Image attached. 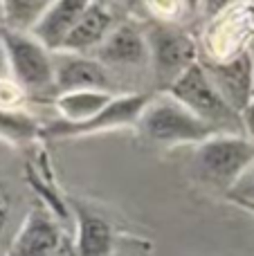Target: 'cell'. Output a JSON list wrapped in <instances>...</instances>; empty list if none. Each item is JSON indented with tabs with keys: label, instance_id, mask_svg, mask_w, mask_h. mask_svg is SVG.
I'll list each match as a JSON object with an SVG mask.
<instances>
[{
	"label": "cell",
	"instance_id": "1",
	"mask_svg": "<svg viewBox=\"0 0 254 256\" xmlns=\"http://www.w3.org/2000/svg\"><path fill=\"white\" fill-rule=\"evenodd\" d=\"M140 124L148 140L162 142V144H202L218 135L214 126L196 117L169 92L153 102L148 99L140 115Z\"/></svg>",
	"mask_w": 254,
	"mask_h": 256
},
{
	"label": "cell",
	"instance_id": "2",
	"mask_svg": "<svg viewBox=\"0 0 254 256\" xmlns=\"http://www.w3.org/2000/svg\"><path fill=\"white\" fill-rule=\"evenodd\" d=\"M166 92L176 102L182 104L184 108H189L196 117H200L202 122L214 126L218 132L241 128L238 115L223 102V97L214 88V84L210 81V76L202 70L200 63L189 68Z\"/></svg>",
	"mask_w": 254,
	"mask_h": 256
},
{
	"label": "cell",
	"instance_id": "3",
	"mask_svg": "<svg viewBox=\"0 0 254 256\" xmlns=\"http://www.w3.org/2000/svg\"><path fill=\"white\" fill-rule=\"evenodd\" d=\"M254 162V140L218 132L202 142L196 153V166L205 180L214 184H234L238 176Z\"/></svg>",
	"mask_w": 254,
	"mask_h": 256
},
{
	"label": "cell",
	"instance_id": "4",
	"mask_svg": "<svg viewBox=\"0 0 254 256\" xmlns=\"http://www.w3.org/2000/svg\"><path fill=\"white\" fill-rule=\"evenodd\" d=\"M148 50L153 56L156 79L160 88L169 90L192 66H196V45L184 32L156 25L148 32Z\"/></svg>",
	"mask_w": 254,
	"mask_h": 256
},
{
	"label": "cell",
	"instance_id": "5",
	"mask_svg": "<svg viewBox=\"0 0 254 256\" xmlns=\"http://www.w3.org/2000/svg\"><path fill=\"white\" fill-rule=\"evenodd\" d=\"M202 70L207 72L210 81L223 102L234 112H246L252 106V88H254V61L248 52L228 58L223 63L202 61Z\"/></svg>",
	"mask_w": 254,
	"mask_h": 256
},
{
	"label": "cell",
	"instance_id": "6",
	"mask_svg": "<svg viewBox=\"0 0 254 256\" xmlns=\"http://www.w3.org/2000/svg\"><path fill=\"white\" fill-rule=\"evenodd\" d=\"M146 104H148V97H144V94H128V97L112 99L99 115L90 117V120H84V122L56 120L45 128H40L38 135L58 140V137L88 135V132H99V130H108V128H115V126H124V124H130L133 120H140Z\"/></svg>",
	"mask_w": 254,
	"mask_h": 256
},
{
	"label": "cell",
	"instance_id": "7",
	"mask_svg": "<svg viewBox=\"0 0 254 256\" xmlns=\"http://www.w3.org/2000/svg\"><path fill=\"white\" fill-rule=\"evenodd\" d=\"M4 48H7L14 76L25 88L40 90L54 84L56 74H54L52 61H50L48 52L38 40L16 34V32H7L4 34Z\"/></svg>",
	"mask_w": 254,
	"mask_h": 256
},
{
	"label": "cell",
	"instance_id": "8",
	"mask_svg": "<svg viewBox=\"0 0 254 256\" xmlns=\"http://www.w3.org/2000/svg\"><path fill=\"white\" fill-rule=\"evenodd\" d=\"M61 232L54 220L43 209H34L18 230L7 256H52Z\"/></svg>",
	"mask_w": 254,
	"mask_h": 256
},
{
	"label": "cell",
	"instance_id": "9",
	"mask_svg": "<svg viewBox=\"0 0 254 256\" xmlns=\"http://www.w3.org/2000/svg\"><path fill=\"white\" fill-rule=\"evenodd\" d=\"M90 2L86 0H58V2H50L48 12L43 14L34 32L38 43L45 50H61L63 40L72 32L74 22L81 18V14L88 9Z\"/></svg>",
	"mask_w": 254,
	"mask_h": 256
},
{
	"label": "cell",
	"instance_id": "10",
	"mask_svg": "<svg viewBox=\"0 0 254 256\" xmlns=\"http://www.w3.org/2000/svg\"><path fill=\"white\" fill-rule=\"evenodd\" d=\"M56 88L61 94L70 92H108V76L104 66L90 58H70L58 68Z\"/></svg>",
	"mask_w": 254,
	"mask_h": 256
},
{
	"label": "cell",
	"instance_id": "11",
	"mask_svg": "<svg viewBox=\"0 0 254 256\" xmlns=\"http://www.w3.org/2000/svg\"><path fill=\"white\" fill-rule=\"evenodd\" d=\"M110 25H112V14L106 7H102L99 2H90L88 9L74 22L68 38L63 40L61 50L81 52V50H88L92 45L104 43L106 36L110 34Z\"/></svg>",
	"mask_w": 254,
	"mask_h": 256
},
{
	"label": "cell",
	"instance_id": "12",
	"mask_svg": "<svg viewBox=\"0 0 254 256\" xmlns=\"http://www.w3.org/2000/svg\"><path fill=\"white\" fill-rule=\"evenodd\" d=\"M146 40L140 34L138 27L120 25L102 43L99 58L104 63H112V66H138L146 58Z\"/></svg>",
	"mask_w": 254,
	"mask_h": 256
},
{
	"label": "cell",
	"instance_id": "13",
	"mask_svg": "<svg viewBox=\"0 0 254 256\" xmlns=\"http://www.w3.org/2000/svg\"><path fill=\"white\" fill-rule=\"evenodd\" d=\"M79 218V238H76V254L79 256H108L112 245V232L104 218L90 214L86 209H76Z\"/></svg>",
	"mask_w": 254,
	"mask_h": 256
},
{
	"label": "cell",
	"instance_id": "14",
	"mask_svg": "<svg viewBox=\"0 0 254 256\" xmlns=\"http://www.w3.org/2000/svg\"><path fill=\"white\" fill-rule=\"evenodd\" d=\"M112 102L110 92H70L56 99L61 120L66 122H84L99 115Z\"/></svg>",
	"mask_w": 254,
	"mask_h": 256
},
{
	"label": "cell",
	"instance_id": "15",
	"mask_svg": "<svg viewBox=\"0 0 254 256\" xmlns=\"http://www.w3.org/2000/svg\"><path fill=\"white\" fill-rule=\"evenodd\" d=\"M48 0H9L2 2V18L7 22V30L20 34L22 30H34L36 22L48 12Z\"/></svg>",
	"mask_w": 254,
	"mask_h": 256
},
{
	"label": "cell",
	"instance_id": "16",
	"mask_svg": "<svg viewBox=\"0 0 254 256\" xmlns=\"http://www.w3.org/2000/svg\"><path fill=\"white\" fill-rule=\"evenodd\" d=\"M230 200L232 202H254V162L230 186Z\"/></svg>",
	"mask_w": 254,
	"mask_h": 256
},
{
	"label": "cell",
	"instance_id": "17",
	"mask_svg": "<svg viewBox=\"0 0 254 256\" xmlns=\"http://www.w3.org/2000/svg\"><path fill=\"white\" fill-rule=\"evenodd\" d=\"M52 256H79V254H76V245L72 243L68 236H61V240H58Z\"/></svg>",
	"mask_w": 254,
	"mask_h": 256
},
{
	"label": "cell",
	"instance_id": "18",
	"mask_svg": "<svg viewBox=\"0 0 254 256\" xmlns=\"http://www.w3.org/2000/svg\"><path fill=\"white\" fill-rule=\"evenodd\" d=\"M12 74V63H9V54L4 48V40H0V81H7Z\"/></svg>",
	"mask_w": 254,
	"mask_h": 256
},
{
	"label": "cell",
	"instance_id": "19",
	"mask_svg": "<svg viewBox=\"0 0 254 256\" xmlns=\"http://www.w3.org/2000/svg\"><path fill=\"white\" fill-rule=\"evenodd\" d=\"M7 214H9V194H7V189L0 184V227L7 220Z\"/></svg>",
	"mask_w": 254,
	"mask_h": 256
},
{
	"label": "cell",
	"instance_id": "20",
	"mask_svg": "<svg viewBox=\"0 0 254 256\" xmlns=\"http://www.w3.org/2000/svg\"><path fill=\"white\" fill-rule=\"evenodd\" d=\"M236 204H241L243 209H248V212H252V214H254V202H236Z\"/></svg>",
	"mask_w": 254,
	"mask_h": 256
},
{
	"label": "cell",
	"instance_id": "21",
	"mask_svg": "<svg viewBox=\"0 0 254 256\" xmlns=\"http://www.w3.org/2000/svg\"><path fill=\"white\" fill-rule=\"evenodd\" d=\"M252 104H254V88H252Z\"/></svg>",
	"mask_w": 254,
	"mask_h": 256
}]
</instances>
